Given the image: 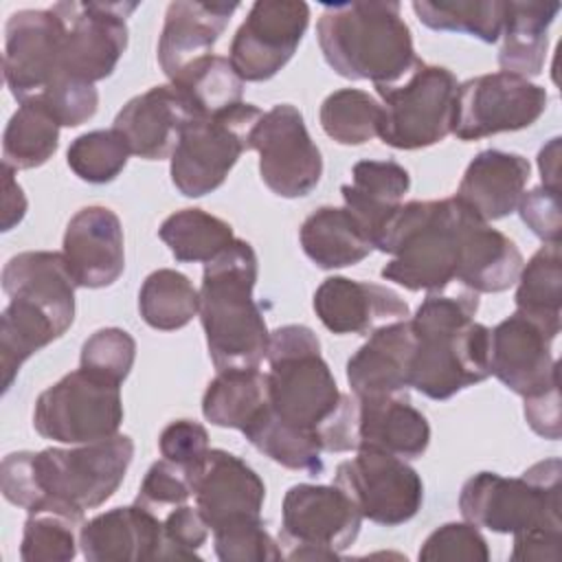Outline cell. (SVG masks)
Returning <instances> with one entry per match:
<instances>
[{
	"label": "cell",
	"instance_id": "cell-1",
	"mask_svg": "<svg viewBox=\"0 0 562 562\" xmlns=\"http://www.w3.org/2000/svg\"><path fill=\"white\" fill-rule=\"evenodd\" d=\"M132 457L134 441L121 432L70 448L11 452L0 468L2 496L26 512L42 501L94 509L119 490Z\"/></svg>",
	"mask_w": 562,
	"mask_h": 562
},
{
	"label": "cell",
	"instance_id": "cell-2",
	"mask_svg": "<svg viewBox=\"0 0 562 562\" xmlns=\"http://www.w3.org/2000/svg\"><path fill=\"white\" fill-rule=\"evenodd\" d=\"M479 294L428 292L411 318L415 356L411 389L430 400H448L454 393L483 382L490 371V327L474 321Z\"/></svg>",
	"mask_w": 562,
	"mask_h": 562
},
{
	"label": "cell",
	"instance_id": "cell-3",
	"mask_svg": "<svg viewBox=\"0 0 562 562\" xmlns=\"http://www.w3.org/2000/svg\"><path fill=\"white\" fill-rule=\"evenodd\" d=\"M472 217L454 195L402 204L373 239L378 250L391 255L380 274L411 292H443L457 281Z\"/></svg>",
	"mask_w": 562,
	"mask_h": 562
},
{
	"label": "cell",
	"instance_id": "cell-4",
	"mask_svg": "<svg viewBox=\"0 0 562 562\" xmlns=\"http://www.w3.org/2000/svg\"><path fill=\"white\" fill-rule=\"evenodd\" d=\"M316 40L329 68L351 81L393 86L419 61L395 0L325 4Z\"/></svg>",
	"mask_w": 562,
	"mask_h": 562
},
{
	"label": "cell",
	"instance_id": "cell-5",
	"mask_svg": "<svg viewBox=\"0 0 562 562\" xmlns=\"http://www.w3.org/2000/svg\"><path fill=\"white\" fill-rule=\"evenodd\" d=\"M257 272L255 248L237 237L204 263L198 314L217 371L259 367L268 353L270 331L252 299Z\"/></svg>",
	"mask_w": 562,
	"mask_h": 562
},
{
	"label": "cell",
	"instance_id": "cell-6",
	"mask_svg": "<svg viewBox=\"0 0 562 562\" xmlns=\"http://www.w3.org/2000/svg\"><path fill=\"white\" fill-rule=\"evenodd\" d=\"M268 404L277 419L314 435L336 417L345 393L321 356V342L307 325H283L268 340Z\"/></svg>",
	"mask_w": 562,
	"mask_h": 562
},
{
	"label": "cell",
	"instance_id": "cell-7",
	"mask_svg": "<svg viewBox=\"0 0 562 562\" xmlns=\"http://www.w3.org/2000/svg\"><path fill=\"white\" fill-rule=\"evenodd\" d=\"M560 481L558 457L533 463L518 479L479 472L463 483L459 509L468 522L496 533L514 536L533 527L562 529Z\"/></svg>",
	"mask_w": 562,
	"mask_h": 562
},
{
	"label": "cell",
	"instance_id": "cell-8",
	"mask_svg": "<svg viewBox=\"0 0 562 562\" xmlns=\"http://www.w3.org/2000/svg\"><path fill=\"white\" fill-rule=\"evenodd\" d=\"M382 99L378 136L395 149H422L452 134L459 81L452 70L417 61L393 86H375Z\"/></svg>",
	"mask_w": 562,
	"mask_h": 562
},
{
	"label": "cell",
	"instance_id": "cell-9",
	"mask_svg": "<svg viewBox=\"0 0 562 562\" xmlns=\"http://www.w3.org/2000/svg\"><path fill=\"white\" fill-rule=\"evenodd\" d=\"M261 110L252 103H237L211 116L191 119L180 132L171 154V182L187 198H202L226 180L239 156L248 149V138Z\"/></svg>",
	"mask_w": 562,
	"mask_h": 562
},
{
	"label": "cell",
	"instance_id": "cell-10",
	"mask_svg": "<svg viewBox=\"0 0 562 562\" xmlns=\"http://www.w3.org/2000/svg\"><path fill=\"white\" fill-rule=\"evenodd\" d=\"M123 422L121 382L77 369L42 391L33 406V428L50 441L77 446L108 439Z\"/></svg>",
	"mask_w": 562,
	"mask_h": 562
},
{
	"label": "cell",
	"instance_id": "cell-11",
	"mask_svg": "<svg viewBox=\"0 0 562 562\" xmlns=\"http://www.w3.org/2000/svg\"><path fill=\"white\" fill-rule=\"evenodd\" d=\"M362 514L334 483L292 485L281 505V544L290 560H336L360 533Z\"/></svg>",
	"mask_w": 562,
	"mask_h": 562
},
{
	"label": "cell",
	"instance_id": "cell-12",
	"mask_svg": "<svg viewBox=\"0 0 562 562\" xmlns=\"http://www.w3.org/2000/svg\"><path fill=\"white\" fill-rule=\"evenodd\" d=\"M334 483L356 503L362 518L397 527L424 503V483L406 459L373 446H360L353 459L338 463Z\"/></svg>",
	"mask_w": 562,
	"mask_h": 562
},
{
	"label": "cell",
	"instance_id": "cell-13",
	"mask_svg": "<svg viewBox=\"0 0 562 562\" xmlns=\"http://www.w3.org/2000/svg\"><path fill=\"white\" fill-rule=\"evenodd\" d=\"M542 86L512 72H490L459 83L452 134L459 140H479L501 132L533 125L547 110Z\"/></svg>",
	"mask_w": 562,
	"mask_h": 562
},
{
	"label": "cell",
	"instance_id": "cell-14",
	"mask_svg": "<svg viewBox=\"0 0 562 562\" xmlns=\"http://www.w3.org/2000/svg\"><path fill=\"white\" fill-rule=\"evenodd\" d=\"M61 18V77L97 83L127 48V18L138 2H55Z\"/></svg>",
	"mask_w": 562,
	"mask_h": 562
},
{
	"label": "cell",
	"instance_id": "cell-15",
	"mask_svg": "<svg viewBox=\"0 0 562 562\" xmlns=\"http://www.w3.org/2000/svg\"><path fill=\"white\" fill-rule=\"evenodd\" d=\"M248 149L259 154L263 184L281 198L312 193L323 176L321 149L314 145L303 114L290 103H279L261 114L250 132Z\"/></svg>",
	"mask_w": 562,
	"mask_h": 562
},
{
	"label": "cell",
	"instance_id": "cell-16",
	"mask_svg": "<svg viewBox=\"0 0 562 562\" xmlns=\"http://www.w3.org/2000/svg\"><path fill=\"white\" fill-rule=\"evenodd\" d=\"M310 24L301 0H257L233 35L228 61L241 81L272 79L296 53Z\"/></svg>",
	"mask_w": 562,
	"mask_h": 562
},
{
	"label": "cell",
	"instance_id": "cell-17",
	"mask_svg": "<svg viewBox=\"0 0 562 562\" xmlns=\"http://www.w3.org/2000/svg\"><path fill=\"white\" fill-rule=\"evenodd\" d=\"M64 24L57 11L22 9L4 26V81L18 103L37 99L61 77Z\"/></svg>",
	"mask_w": 562,
	"mask_h": 562
},
{
	"label": "cell",
	"instance_id": "cell-18",
	"mask_svg": "<svg viewBox=\"0 0 562 562\" xmlns=\"http://www.w3.org/2000/svg\"><path fill=\"white\" fill-rule=\"evenodd\" d=\"M195 507L211 533L224 527L261 520L266 485L259 474L237 454L209 448L191 470Z\"/></svg>",
	"mask_w": 562,
	"mask_h": 562
},
{
	"label": "cell",
	"instance_id": "cell-19",
	"mask_svg": "<svg viewBox=\"0 0 562 562\" xmlns=\"http://www.w3.org/2000/svg\"><path fill=\"white\" fill-rule=\"evenodd\" d=\"M555 336L558 331L516 310L490 329V371L520 397L560 382L551 353Z\"/></svg>",
	"mask_w": 562,
	"mask_h": 562
},
{
	"label": "cell",
	"instance_id": "cell-20",
	"mask_svg": "<svg viewBox=\"0 0 562 562\" xmlns=\"http://www.w3.org/2000/svg\"><path fill=\"white\" fill-rule=\"evenodd\" d=\"M125 239L119 215L108 206H83L64 233L61 255L77 288H108L125 270Z\"/></svg>",
	"mask_w": 562,
	"mask_h": 562
},
{
	"label": "cell",
	"instance_id": "cell-21",
	"mask_svg": "<svg viewBox=\"0 0 562 562\" xmlns=\"http://www.w3.org/2000/svg\"><path fill=\"white\" fill-rule=\"evenodd\" d=\"M314 312L334 334H364L408 318V303L386 285L327 277L314 292Z\"/></svg>",
	"mask_w": 562,
	"mask_h": 562
},
{
	"label": "cell",
	"instance_id": "cell-22",
	"mask_svg": "<svg viewBox=\"0 0 562 562\" xmlns=\"http://www.w3.org/2000/svg\"><path fill=\"white\" fill-rule=\"evenodd\" d=\"M79 547L88 562L169 560L160 516L138 503L86 520Z\"/></svg>",
	"mask_w": 562,
	"mask_h": 562
},
{
	"label": "cell",
	"instance_id": "cell-23",
	"mask_svg": "<svg viewBox=\"0 0 562 562\" xmlns=\"http://www.w3.org/2000/svg\"><path fill=\"white\" fill-rule=\"evenodd\" d=\"M195 110L180 88L173 83L154 86L147 92L130 99L114 119L130 151L145 160L171 158L180 132L195 119Z\"/></svg>",
	"mask_w": 562,
	"mask_h": 562
},
{
	"label": "cell",
	"instance_id": "cell-24",
	"mask_svg": "<svg viewBox=\"0 0 562 562\" xmlns=\"http://www.w3.org/2000/svg\"><path fill=\"white\" fill-rule=\"evenodd\" d=\"M237 9V2L202 0H176L167 7L158 40V64L169 81L213 55V46Z\"/></svg>",
	"mask_w": 562,
	"mask_h": 562
},
{
	"label": "cell",
	"instance_id": "cell-25",
	"mask_svg": "<svg viewBox=\"0 0 562 562\" xmlns=\"http://www.w3.org/2000/svg\"><path fill=\"white\" fill-rule=\"evenodd\" d=\"M415 331L411 318L384 325L347 360V382L356 397L404 395L411 389Z\"/></svg>",
	"mask_w": 562,
	"mask_h": 562
},
{
	"label": "cell",
	"instance_id": "cell-26",
	"mask_svg": "<svg viewBox=\"0 0 562 562\" xmlns=\"http://www.w3.org/2000/svg\"><path fill=\"white\" fill-rule=\"evenodd\" d=\"M529 176L531 165L525 156L483 149L465 167L454 198L485 222L503 220L518 209Z\"/></svg>",
	"mask_w": 562,
	"mask_h": 562
},
{
	"label": "cell",
	"instance_id": "cell-27",
	"mask_svg": "<svg viewBox=\"0 0 562 562\" xmlns=\"http://www.w3.org/2000/svg\"><path fill=\"white\" fill-rule=\"evenodd\" d=\"M75 279L61 252L26 250L2 268V290L9 299H26L46 310L66 331L75 321Z\"/></svg>",
	"mask_w": 562,
	"mask_h": 562
},
{
	"label": "cell",
	"instance_id": "cell-28",
	"mask_svg": "<svg viewBox=\"0 0 562 562\" xmlns=\"http://www.w3.org/2000/svg\"><path fill=\"white\" fill-rule=\"evenodd\" d=\"M358 400V448L373 446L402 459H417L430 443V424L408 393ZM356 448V450H358Z\"/></svg>",
	"mask_w": 562,
	"mask_h": 562
},
{
	"label": "cell",
	"instance_id": "cell-29",
	"mask_svg": "<svg viewBox=\"0 0 562 562\" xmlns=\"http://www.w3.org/2000/svg\"><path fill=\"white\" fill-rule=\"evenodd\" d=\"M522 263V255L514 239L492 228L479 215L472 217L465 233L461 268L457 274V281L463 288L476 294L505 292L516 283Z\"/></svg>",
	"mask_w": 562,
	"mask_h": 562
},
{
	"label": "cell",
	"instance_id": "cell-30",
	"mask_svg": "<svg viewBox=\"0 0 562 562\" xmlns=\"http://www.w3.org/2000/svg\"><path fill=\"white\" fill-rule=\"evenodd\" d=\"M560 11V2H505L498 66L503 72L536 77L544 68L549 26Z\"/></svg>",
	"mask_w": 562,
	"mask_h": 562
},
{
	"label": "cell",
	"instance_id": "cell-31",
	"mask_svg": "<svg viewBox=\"0 0 562 562\" xmlns=\"http://www.w3.org/2000/svg\"><path fill=\"white\" fill-rule=\"evenodd\" d=\"M408 189L411 176L400 162L358 160L351 167V184H342L340 193L345 209L358 217L373 241L382 224L404 204Z\"/></svg>",
	"mask_w": 562,
	"mask_h": 562
},
{
	"label": "cell",
	"instance_id": "cell-32",
	"mask_svg": "<svg viewBox=\"0 0 562 562\" xmlns=\"http://www.w3.org/2000/svg\"><path fill=\"white\" fill-rule=\"evenodd\" d=\"M299 241L323 270L356 266L373 250L369 233L345 206H321L310 213L299 228Z\"/></svg>",
	"mask_w": 562,
	"mask_h": 562
},
{
	"label": "cell",
	"instance_id": "cell-33",
	"mask_svg": "<svg viewBox=\"0 0 562 562\" xmlns=\"http://www.w3.org/2000/svg\"><path fill=\"white\" fill-rule=\"evenodd\" d=\"M268 406V378L259 367L224 369L209 382L202 415L220 428L244 430Z\"/></svg>",
	"mask_w": 562,
	"mask_h": 562
},
{
	"label": "cell",
	"instance_id": "cell-34",
	"mask_svg": "<svg viewBox=\"0 0 562 562\" xmlns=\"http://www.w3.org/2000/svg\"><path fill=\"white\" fill-rule=\"evenodd\" d=\"M66 331L40 305L26 299H9L0 316V371L2 391L7 393L20 367L48 342Z\"/></svg>",
	"mask_w": 562,
	"mask_h": 562
},
{
	"label": "cell",
	"instance_id": "cell-35",
	"mask_svg": "<svg viewBox=\"0 0 562 562\" xmlns=\"http://www.w3.org/2000/svg\"><path fill=\"white\" fill-rule=\"evenodd\" d=\"M81 509L57 501H42L33 509H29L20 558L24 562H68L77 555L81 527H83Z\"/></svg>",
	"mask_w": 562,
	"mask_h": 562
},
{
	"label": "cell",
	"instance_id": "cell-36",
	"mask_svg": "<svg viewBox=\"0 0 562 562\" xmlns=\"http://www.w3.org/2000/svg\"><path fill=\"white\" fill-rule=\"evenodd\" d=\"M59 123L37 99L18 105L2 136V165L11 169L42 167L59 145Z\"/></svg>",
	"mask_w": 562,
	"mask_h": 562
},
{
	"label": "cell",
	"instance_id": "cell-37",
	"mask_svg": "<svg viewBox=\"0 0 562 562\" xmlns=\"http://www.w3.org/2000/svg\"><path fill=\"white\" fill-rule=\"evenodd\" d=\"M516 310L560 334L562 314V250L560 241L544 244L522 263L518 274Z\"/></svg>",
	"mask_w": 562,
	"mask_h": 562
},
{
	"label": "cell",
	"instance_id": "cell-38",
	"mask_svg": "<svg viewBox=\"0 0 562 562\" xmlns=\"http://www.w3.org/2000/svg\"><path fill=\"white\" fill-rule=\"evenodd\" d=\"M138 310L143 321L160 331H173L193 321L200 312V292L187 274L160 268L147 274L138 292Z\"/></svg>",
	"mask_w": 562,
	"mask_h": 562
},
{
	"label": "cell",
	"instance_id": "cell-39",
	"mask_svg": "<svg viewBox=\"0 0 562 562\" xmlns=\"http://www.w3.org/2000/svg\"><path fill=\"white\" fill-rule=\"evenodd\" d=\"M158 237L169 246L176 261H211L233 239V226L202 209H182L165 217Z\"/></svg>",
	"mask_w": 562,
	"mask_h": 562
},
{
	"label": "cell",
	"instance_id": "cell-40",
	"mask_svg": "<svg viewBox=\"0 0 562 562\" xmlns=\"http://www.w3.org/2000/svg\"><path fill=\"white\" fill-rule=\"evenodd\" d=\"M241 432L261 454L288 470L307 472L312 476L323 472V448L318 439L277 419L270 404Z\"/></svg>",
	"mask_w": 562,
	"mask_h": 562
},
{
	"label": "cell",
	"instance_id": "cell-41",
	"mask_svg": "<svg viewBox=\"0 0 562 562\" xmlns=\"http://www.w3.org/2000/svg\"><path fill=\"white\" fill-rule=\"evenodd\" d=\"M413 11L432 31H457L494 44L503 31L505 0H415Z\"/></svg>",
	"mask_w": 562,
	"mask_h": 562
},
{
	"label": "cell",
	"instance_id": "cell-42",
	"mask_svg": "<svg viewBox=\"0 0 562 562\" xmlns=\"http://www.w3.org/2000/svg\"><path fill=\"white\" fill-rule=\"evenodd\" d=\"M321 127L340 145H362L378 136L382 103L358 88H340L321 103Z\"/></svg>",
	"mask_w": 562,
	"mask_h": 562
},
{
	"label": "cell",
	"instance_id": "cell-43",
	"mask_svg": "<svg viewBox=\"0 0 562 562\" xmlns=\"http://www.w3.org/2000/svg\"><path fill=\"white\" fill-rule=\"evenodd\" d=\"M189 99L198 116H211L241 103L244 81L231 66L228 57L209 55L171 81Z\"/></svg>",
	"mask_w": 562,
	"mask_h": 562
},
{
	"label": "cell",
	"instance_id": "cell-44",
	"mask_svg": "<svg viewBox=\"0 0 562 562\" xmlns=\"http://www.w3.org/2000/svg\"><path fill=\"white\" fill-rule=\"evenodd\" d=\"M130 154L125 136L110 127L77 136L66 151V162L83 182L105 184L125 169Z\"/></svg>",
	"mask_w": 562,
	"mask_h": 562
},
{
	"label": "cell",
	"instance_id": "cell-45",
	"mask_svg": "<svg viewBox=\"0 0 562 562\" xmlns=\"http://www.w3.org/2000/svg\"><path fill=\"white\" fill-rule=\"evenodd\" d=\"M136 358V340L121 327L97 329L81 347V369L121 382L127 378Z\"/></svg>",
	"mask_w": 562,
	"mask_h": 562
},
{
	"label": "cell",
	"instance_id": "cell-46",
	"mask_svg": "<svg viewBox=\"0 0 562 562\" xmlns=\"http://www.w3.org/2000/svg\"><path fill=\"white\" fill-rule=\"evenodd\" d=\"M213 547L222 562H277L285 558L279 542L266 531L263 520L213 531Z\"/></svg>",
	"mask_w": 562,
	"mask_h": 562
},
{
	"label": "cell",
	"instance_id": "cell-47",
	"mask_svg": "<svg viewBox=\"0 0 562 562\" xmlns=\"http://www.w3.org/2000/svg\"><path fill=\"white\" fill-rule=\"evenodd\" d=\"M191 496V472L169 459H160L147 470L134 503L147 507L156 516H165L169 509L184 505Z\"/></svg>",
	"mask_w": 562,
	"mask_h": 562
},
{
	"label": "cell",
	"instance_id": "cell-48",
	"mask_svg": "<svg viewBox=\"0 0 562 562\" xmlns=\"http://www.w3.org/2000/svg\"><path fill=\"white\" fill-rule=\"evenodd\" d=\"M419 560H470L487 562V540L472 522H446L437 527L422 544Z\"/></svg>",
	"mask_w": 562,
	"mask_h": 562
},
{
	"label": "cell",
	"instance_id": "cell-49",
	"mask_svg": "<svg viewBox=\"0 0 562 562\" xmlns=\"http://www.w3.org/2000/svg\"><path fill=\"white\" fill-rule=\"evenodd\" d=\"M37 101L46 105L61 127H79L97 114L99 92L94 83L59 77L44 94L37 97Z\"/></svg>",
	"mask_w": 562,
	"mask_h": 562
},
{
	"label": "cell",
	"instance_id": "cell-50",
	"mask_svg": "<svg viewBox=\"0 0 562 562\" xmlns=\"http://www.w3.org/2000/svg\"><path fill=\"white\" fill-rule=\"evenodd\" d=\"M160 520L169 547V560L198 558V549L206 542L211 531L200 509L195 505L191 507L189 503H184L169 509L165 516H160Z\"/></svg>",
	"mask_w": 562,
	"mask_h": 562
},
{
	"label": "cell",
	"instance_id": "cell-51",
	"mask_svg": "<svg viewBox=\"0 0 562 562\" xmlns=\"http://www.w3.org/2000/svg\"><path fill=\"white\" fill-rule=\"evenodd\" d=\"M158 448L162 459H169L191 472L209 452V432L193 419H176L162 428Z\"/></svg>",
	"mask_w": 562,
	"mask_h": 562
},
{
	"label": "cell",
	"instance_id": "cell-52",
	"mask_svg": "<svg viewBox=\"0 0 562 562\" xmlns=\"http://www.w3.org/2000/svg\"><path fill=\"white\" fill-rule=\"evenodd\" d=\"M520 220L527 228L540 237L544 244L560 241L562 217H560V193L540 187H533L529 193H522L518 209Z\"/></svg>",
	"mask_w": 562,
	"mask_h": 562
},
{
	"label": "cell",
	"instance_id": "cell-53",
	"mask_svg": "<svg viewBox=\"0 0 562 562\" xmlns=\"http://www.w3.org/2000/svg\"><path fill=\"white\" fill-rule=\"evenodd\" d=\"M525 419L529 428L544 439H560L562 419H560V382L525 397Z\"/></svg>",
	"mask_w": 562,
	"mask_h": 562
},
{
	"label": "cell",
	"instance_id": "cell-54",
	"mask_svg": "<svg viewBox=\"0 0 562 562\" xmlns=\"http://www.w3.org/2000/svg\"><path fill=\"white\" fill-rule=\"evenodd\" d=\"M562 544V529L555 527H533L514 533V562H558Z\"/></svg>",
	"mask_w": 562,
	"mask_h": 562
},
{
	"label": "cell",
	"instance_id": "cell-55",
	"mask_svg": "<svg viewBox=\"0 0 562 562\" xmlns=\"http://www.w3.org/2000/svg\"><path fill=\"white\" fill-rule=\"evenodd\" d=\"M15 169L9 165H2L4 176V198H2V231H11L15 224L22 222L26 213V195L22 187L13 178Z\"/></svg>",
	"mask_w": 562,
	"mask_h": 562
},
{
	"label": "cell",
	"instance_id": "cell-56",
	"mask_svg": "<svg viewBox=\"0 0 562 562\" xmlns=\"http://www.w3.org/2000/svg\"><path fill=\"white\" fill-rule=\"evenodd\" d=\"M538 169L542 176V187L560 193V138H551L538 151Z\"/></svg>",
	"mask_w": 562,
	"mask_h": 562
}]
</instances>
